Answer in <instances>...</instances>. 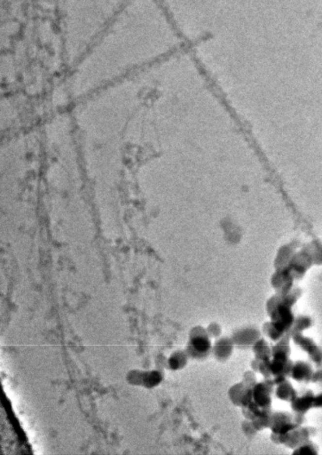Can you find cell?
Returning <instances> with one entry per match:
<instances>
[{"label": "cell", "mask_w": 322, "mask_h": 455, "mask_svg": "<svg viewBox=\"0 0 322 455\" xmlns=\"http://www.w3.org/2000/svg\"><path fill=\"white\" fill-rule=\"evenodd\" d=\"M234 342L233 340L227 338H222L215 343L214 347H212V351L214 352L215 357L220 360L224 361L229 358L234 348Z\"/></svg>", "instance_id": "1"}, {"label": "cell", "mask_w": 322, "mask_h": 455, "mask_svg": "<svg viewBox=\"0 0 322 455\" xmlns=\"http://www.w3.org/2000/svg\"><path fill=\"white\" fill-rule=\"evenodd\" d=\"M291 370L293 377L297 381H306L312 378V367L306 362H297Z\"/></svg>", "instance_id": "2"}, {"label": "cell", "mask_w": 322, "mask_h": 455, "mask_svg": "<svg viewBox=\"0 0 322 455\" xmlns=\"http://www.w3.org/2000/svg\"><path fill=\"white\" fill-rule=\"evenodd\" d=\"M314 404V398L312 395L306 394L301 398H297L294 404V409L297 413H305Z\"/></svg>", "instance_id": "3"}, {"label": "cell", "mask_w": 322, "mask_h": 455, "mask_svg": "<svg viewBox=\"0 0 322 455\" xmlns=\"http://www.w3.org/2000/svg\"><path fill=\"white\" fill-rule=\"evenodd\" d=\"M278 396L281 398V399H285V400H288V399H290L289 398H293V388H292L291 385H289L288 382H286V383L281 384L280 389H278Z\"/></svg>", "instance_id": "4"}, {"label": "cell", "mask_w": 322, "mask_h": 455, "mask_svg": "<svg viewBox=\"0 0 322 455\" xmlns=\"http://www.w3.org/2000/svg\"><path fill=\"white\" fill-rule=\"evenodd\" d=\"M312 326V319L309 317L301 316L296 320V328L300 331L305 330Z\"/></svg>", "instance_id": "5"}, {"label": "cell", "mask_w": 322, "mask_h": 455, "mask_svg": "<svg viewBox=\"0 0 322 455\" xmlns=\"http://www.w3.org/2000/svg\"><path fill=\"white\" fill-rule=\"evenodd\" d=\"M317 453L315 447L312 444H304L300 447H298L297 451L294 452V454L300 455H316Z\"/></svg>", "instance_id": "6"}]
</instances>
